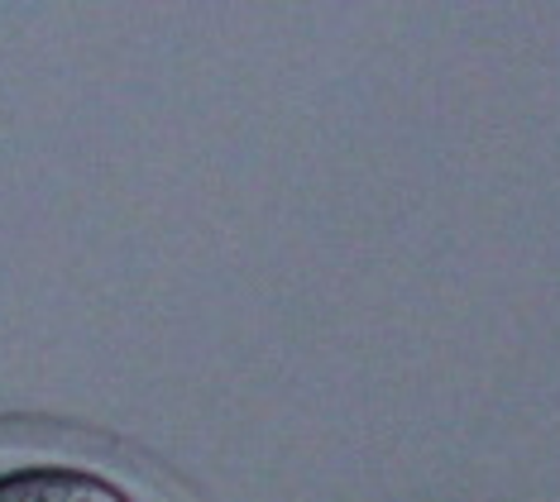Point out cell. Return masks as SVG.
<instances>
[{"label":"cell","instance_id":"6da1fadb","mask_svg":"<svg viewBox=\"0 0 560 502\" xmlns=\"http://www.w3.org/2000/svg\"><path fill=\"white\" fill-rule=\"evenodd\" d=\"M0 502H135L130 488L92 465L54 455H20L0 465Z\"/></svg>","mask_w":560,"mask_h":502}]
</instances>
